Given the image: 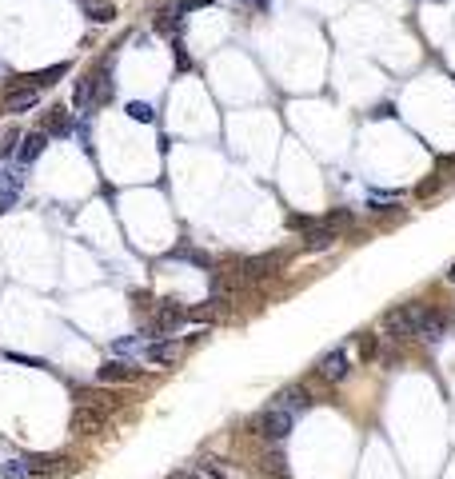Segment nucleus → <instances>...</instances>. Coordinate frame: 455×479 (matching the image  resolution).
<instances>
[{"mask_svg":"<svg viewBox=\"0 0 455 479\" xmlns=\"http://www.w3.org/2000/svg\"><path fill=\"white\" fill-rule=\"evenodd\" d=\"M292 428H295V415L272 403V407H264V412H260V419H256V428H252V431L276 447V444H284V439L292 435Z\"/></svg>","mask_w":455,"mask_h":479,"instance_id":"nucleus-1","label":"nucleus"},{"mask_svg":"<svg viewBox=\"0 0 455 479\" xmlns=\"http://www.w3.org/2000/svg\"><path fill=\"white\" fill-rule=\"evenodd\" d=\"M452 328V316L443 308H415V339L423 344H439Z\"/></svg>","mask_w":455,"mask_h":479,"instance_id":"nucleus-2","label":"nucleus"},{"mask_svg":"<svg viewBox=\"0 0 455 479\" xmlns=\"http://www.w3.org/2000/svg\"><path fill=\"white\" fill-rule=\"evenodd\" d=\"M104 423H108V412H104V407H92V403H76V407H72V419H68L72 435H96V431H104Z\"/></svg>","mask_w":455,"mask_h":479,"instance_id":"nucleus-3","label":"nucleus"},{"mask_svg":"<svg viewBox=\"0 0 455 479\" xmlns=\"http://www.w3.org/2000/svg\"><path fill=\"white\" fill-rule=\"evenodd\" d=\"M384 323H388V339H395V344L415 339V308H411V303H404V308H391L388 316H384Z\"/></svg>","mask_w":455,"mask_h":479,"instance_id":"nucleus-4","label":"nucleus"},{"mask_svg":"<svg viewBox=\"0 0 455 479\" xmlns=\"http://www.w3.org/2000/svg\"><path fill=\"white\" fill-rule=\"evenodd\" d=\"M24 471L33 479H52V476L72 471V460L68 455H24Z\"/></svg>","mask_w":455,"mask_h":479,"instance_id":"nucleus-5","label":"nucleus"},{"mask_svg":"<svg viewBox=\"0 0 455 479\" xmlns=\"http://www.w3.org/2000/svg\"><path fill=\"white\" fill-rule=\"evenodd\" d=\"M20 192H24V168H17V164L0 168V216H4L8 208H17Z\"/></svg>","mask_w":455,"mask_h":479,"instance_id":"nucleus-6","label":"nucleus"},{"mask_svg":"<svg viewBox=\"0 0 455 479\" xmlns=\"http://www.w3.org/2000/svg\"><path fill=\"white\" fill-rule=\"evenodd\" d=\"M276 407H284V412H292V415H304V412H311V392L304 387V383H292V387H284L276 399H272Z\"/></svg>","mask_w":455,"mask_h":479,"instance_id":"nucleus-7","label":"nucleus"},{"mask_svg":"<svg viewBox=\"0 0 455 479\" xmlns=\"http://www.w3.org/2000/svg\"><path fill=\"white\" fill-rule=\"evenodd\" d=\"M347 351H327V355H320V364H316V376L320 380H327V383H340V380H347Z\"/></svg>","mask_w":455,"mask_h":479,"instance_id":"nucleus-8","label":"nucleus"},{"mask_svg":"<svg viewBox=\"0 0 455 479\" xmlns=\"http://www.w3.org/2000/svg\"><path fill=\"white\" fill-rule=\"evenodd\" d=\"M96 380L100 383H136L140 380V367L124 364V360H104V364L96 367Z\"/></svg>","mask_w":455,"mask_h":479,"instance_id":"nucleus-9","label":"nucleus"},{"mask_svg":"<svg viewBox=\"0 0 455 479\" xmlns=\"http://www.w3.org/2000/svg\"><path fill=\"white\" fill-rule=\"evenodd\" d=\"M184 319H188V308H180L176 300H164L160 308H156V332H160V335H172L180 323H184Z\"/></svg>","mask_w":455,"mask_h":479,"instance_id":"nucleus-10","label":"nucleus"},{"mask_svg":"<svg viewBox=\"0 0 455 479\" xmlns=\"http://www.w3.org/2000/svg\"><path fill=\"white\" fill-rule=\"evenodd\" d=\"M240 268H244L240 271L244 280H268V276L280 268V255H256V260H244Z\"/></svg>","mask_w":455,"mask_h":479,"instance_id":"nucleus-11","label":"nucleus"},{"mask_svg":"<svg viewBox=\"0 0 455 479\" xmlns=\"http://www.w3.org/2000/svg\"><path fill=\"white\" fill-rule=\"evenodd\" d=\"M72 104H76V112H80V116H92V112L100 108L96 88H92V80H88V76H84V80H76V92H72Z\"/></svg>","mask_w":455,"mask_h":479,"instance_id":"nucleus-12","label":"nucleus"},{"mask_svg":"<svg viewBox=\"0 0 455 479\" xmlns=\"http://www.w3.org/2000/svg\"><path fill=\"white\" fill-rule=\"evenodd\" d=\"M68 72H72L68 64H52V68H40V72H33V76H24V84H28L33 92H40V88H52V84H56L60 76H68Z\"/></svg>","mask_w":455,"mask_h":479,"instance_id":"nucleus-13","label":"nucleus"},{"mask_svg":"<svg viewBox=\"0 0 455 479\" xmlns=\"http://www.w3.org/2000/svg\"><path fill=\"white\" fill-rule=\"evenodd\" d=\"M144 360L148 364H172L176 360V339H152V344H144Z\"/></svg>","mask_w":455,"mask_h":479,"instance_id":"nucleus-14","label":"nucleus"},{"mask_svg":"<svg viewBox=\"0 0 455 479\" xmlns=\"http://www.w3.org/2000/svg\"><path fill=\"white\" fill-rule=\"evenodd\" d=\"M44 144H49V132H28V136L20 140V152H17L20 164H33V160L44 152Z\"/></svg>","mask_w":455,"mask_h":479,"instance_id":"nucleus-15","label":"nucleus"},{"mask_svg":"<svg viewBox=\"0 0 455 479\" xmlns=\"http://www.w3.org/2000/svg\"><path fill=\"white\" fill-rule=\"evenodd\" d=\"M260 467L268 471V476H276V479H292V471H288V460L280 455L276 447H268V451L260 455Z\"/></svg>","mask_w":455,"mask_h":479,"instance_id":"nucleus-16","label":"nucleus"},{"mask_svg":"<svg viewBox=\"0 0 455 479\" xmlns=\"http://www.w3.org/2000/svg\"><path fill=\"white\" fill-rule=\"evenodd\" d=\"M72 112L68 108H49V136H68L72 132Z\"/></svg>","mask_w":455,"mask_h":479,"instance_id":"nucleus-17","label":"nucleus"},{"mask_svg":"<svg viewBox=\"0 0 455 479\" xmlns=\"http://www.w3.org/2000/svg\"><path fill=\"white\" fill-rule=\"evenodd\" d=\"M40 104V92H17V96H4V112H12V116H20V112H28Z\"/></svg>","mask_w":455,"mask_h":479,"instance_id":"nucleus-18","label":"nucleus"},{"mask_svg":"<svg viewBox=\"0 0 455 479\" xmlns=\"http://www.w3.org/2000/svg\"><path fill=\"white\" fill-rule=\"evenodd\" d=\"M332 244H336V228H324V224H320L316 232H308V239H304L308 252H324V248H332Z\"/></svg>","mask_w":455,"mask_h":479,"instance_id":"nucleus-19","label":"nucleus"},{"mask_svg":"<svg viewBox=\"0 0 455 479\" xmlns=\"http://www.w3.org/2000/svg\"><path fill=\"white\" fill-rule=\"evenodd\" d=\"M124 112H128V120H136V124H152V120H156V108L144 104V100H132Z\"/></svg>","mask_w":455,"mask_h":479,"instance_id":"nucleus-20","label":"nucleus"},{"mask_svg":"<svg viewBox=\"0 0 455 479\" xmlns=\"http://www.w3.org/2000/svg\"><path fill=\"white\" fill-rule=\"evenodd\" d=\"M116 355H132V351H140L144 355V335H124V339H116L112 344Z\"/></svg>","mask_w":455,"mask_h":479,"instance_id":"nucleus-21","label":"nucleus"},{"mask_svg":"<svg viewBox=\"0 0 455 479\" xmlns=\"http://www.w3.org/2000/svg\"><path fill=\"white\" fill-rule=\"evenodd\" d=\"M116 16V8H108V4H96V0H88V20L92 24H108Z\"/></svg>","mask_w":455,"mask_h":479,"instance_id":"nucleus-22","label":"nucleus"},{"mask_svg":"<svg viewBox=\"0 0 455 479\" xmlns=\"http://www.w3.org/2000/svg\"><path fill=\"white\" fill-rule=\"evenodd\" d=\"M196 471H200L204 479H232L228 471H220V467H216V460H200V463H196Z\"/></svg>","mask_w":455,"mask_h":479,"instance_id":"nucleus-23","label":"nucleus"},{"mask_svg":"<svg viewBox=\"0 0 455 479\" xmlns=\"http://www.w3.org/2000/svg\"><path fill=\"white\" fill-rule=\"evenodd\" d=\"M359 355H363V360H375V355H379V339H375V335H359Z\"/></svg>","mask_w":455,"mask_h":479,"instance_id":"nucleus-24","label":"nucleus"},{"mask_svg":"<svg viewBox=\"0 0 455 479\" xmlns=\"http://www.w3.org/2000/svg\"><path fill=\"white\" fill-rule=\"evenodd\" d=\"M0 476L4 479H24L28 471H24V460H8L4 467H0Z\"/></svg>","mask_w":455,"mask_h":479,"instance_id":"nucleus-25","label":"nucleus"},{"mask_svg":"<svg viewBox=\"0 0 455 479\" xmlns=\"http://www.w3.org/2000/svg\"><path fill=\"white\" fill-rule=\"evenodd\" d=\"M288 224H292L295 232H316L320 228V220H311V216H288Z\"/></svg>","mask_w":455,"mask_h":479,"instance_id":"nucleus-26","label":"nucleus"},{"mask_svg":"<svg viewBox=\"0 0 455 479\" xmlns=\"http://www.w3.org/2000/svg\"><path fill=\"white\" fill-rule=\"evenodd\" d=\"M212 0H180L176 4V16H184V12H196V8H208Z\"/></svg>","mask_w":455,"mask_h":479,"instance_id":"nucleus-27","label":"nucleus"},{"mask_svg":"<svg viewBox=\"0 0 455 479\" xmlns=\"http://www.w3.org/2000/svg\"><path fill=\"white\" fill-rule=\"evenodd\" d=\"M240 4H256V8H264V4H268V0H240Z\"/></svg>","mask_w":455,"mask_h":479,"instance_id":"nucleus-28","label":"nucleus"},{"mask_svg":"<svg viewBox=\"0 0 455 479\" xmlns=\"http://www.w3.org/2000/svg\"><path fill=\"white\" fill-rule=\"evenodd\" d=\"M447 284H455V264H452V268H447Z\"/></svg>","mask_w":455,"mask_h":479,"instance_id":"nucleus-29","label":"nucleus"}]
</instances>
